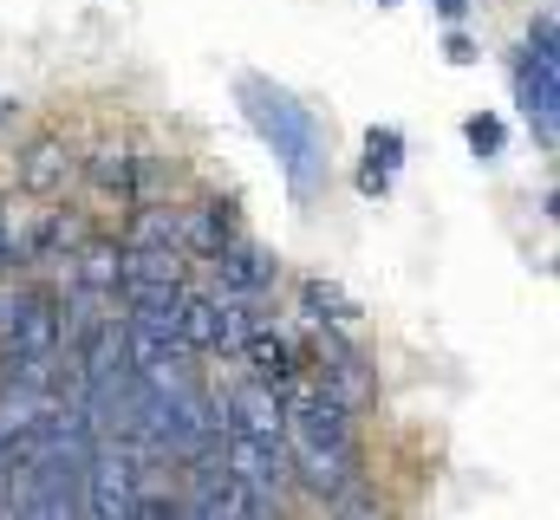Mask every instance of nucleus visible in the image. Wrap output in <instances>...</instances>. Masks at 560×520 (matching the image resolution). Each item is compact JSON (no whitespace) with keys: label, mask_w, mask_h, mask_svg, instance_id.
<instances>
[{"label":"nucleus","mask_w":560,"mask_h":520,"mask_svg":"<svg viewBox=\"0 0 560 520\" xmlns=\"http://www.w3.org/2000/svg\"><path fill=\"white\" fill-rule=\"evenodd\" d=\"M242 111H248V125L275 143L280 169H287V182H293V196H313V189L326 182V137H319V125H313V111L293 105L275 79H242Z\"/></svg>","instance_id":"f257e3e1"},{"label":"nucleus","mask_w":560,"mask_h":520,"mask_svg":"<svg viewBox=\"0 0 560 520\" xmlns=\"http://www.w3.org/2000/svg\"><path fill=\"white\" fill-rule=\"evenodd\" d=\"M287 429H293V442H300V469H306V482L326 495H339L346 488V462H352V423H346V397H332V390H306L300 403H293V416H287Z\"/></svg>","instance_id":"f03ea898"},{"label":"nucleus","mask_w":560,"mask_h":520,"mask_svg":"<svg viewBox=\"0 0 560 520\" xmlns=\"http://www.w3.org/2000/svg\"><path fill=\"white\" fill-rule=\"evenodd\" d=\"M85 520H138V469L125 442H92L85 456Z\"/></svg>","instance_id":"7ed1b4c3"},{"label":"nucleus","mask_w":560,"mask_h":520,"mask_svg":"<svg viewBox=\"0 0 560 520\" xmlns=\"http://www.w3.org/2000/svg\"><path fill=\"white\" fill-rule=\"evenodd\" d=\"M0 345H7V358H52L59 312L39 293H0Z\"/></svg>","instance_id":"20e7f679"},{"label":"nucleus","mask_w":560,"mask_h":520,"mask_svg":"<svg viewBox=\"0 0 560 520\" xmlns=\"http://www.w3.org/2000/svg\"><path fill=\"white\" fill-rule=\"evenodd\" d=\"M229 475L248 488V495H280L287 475H293V449L287 436H229Z\"/></svg>","instance_id":"39448f33"},{"label":"nucleus","mask_w":560,"mask_h":520,"mask_svg":"<svg viewBox=\"0 0 560 520\" xmlns=\"http://www.w3.org/2000/svg\"><path fill=\"white\" fill-rule=\"evenodd\" d=\"M222 423H229V436H287V416H280V397L275 385H261V378H248V385H235L222 403Z\"/></svg>","instance_id":"423d86ee"},{"label":"nucleus","mask_w":560,"mask_h":520,"mask_svg":"<svg viewBox=\"0 0 560 520\" xmlns=\"http://www.w3.org/2000/svg\"><path fill=\"white\" fill-rule=\"evenodd\" d=\"M515 85H522V105H528V118H535V130H541V143H555V105H560L555 66L528 52V59H522V72H515Z\"/></svg>","instance_id":"0eeeda50"},{"label":"nucleus","mask_w":560,"mask_h":520,"mask_svg":"<svg viewBox=\"0 0 560 520\" xmlns=\"http://www.w3.org/2000/svg\"><path fill=\"white\" fill-rule=\"evenodd\" d=\"M66 176H72V156L46 137V143H33L26 156H20V189H33V196H59L66 189Z\"/></svg>","instance_id":"6e6552de"},{"label":"nucleus","mask_w":560,"mask_h":520,"mask_svg":"<svg viewBox=\"0 0 560 520\" xmlns=\"http://www.w3.org/2000/svg\"><path fill=\"white\" fill-rule=\"evenodd\" d=\"M215 267H222V286H229V293H261V286L275 280V260L261 255V248H222Z\"/></svg>","instance_id":"1a4fd4ad"},{"label":"nucleus","mask_w":560,"mask_h":520,"mask_svg":"<svg viewBox=\"0 0 560 520\" xmlns=\"http://www.w3.org/2000/svg\"><path fill=\"white\" fill-rule=\"evenodd\" d=\"M176 235H183L196 255H222V248H229V235H222V209H189V215H176Z\"/></svg>","instance_id":"9d476101"},{"label":"nucleus","mask_w":560,"mask_h":520,"mask_svg":"<svg viewBox=\"0 0 560 520\" xmlns=\"http://www.w3.org/2000/svg\"><path fill=\"white\" fill-rule=\"evenodd\" d=\"M118 248H105V241H92L85 255H79V286L85 293H118Z\"/></svg>","instance_id":"9b49d317"},{"label":"nucleus","mask_w":560,"mask_h":520,"mask_svg":"<svg viewBox=\"0 0 560 520\" xmlns=\"http://www.w3.org/2000/svg\"><path fill=\"white\" fill-rule=\"evenodd\" d=\"M242 345H248V365H255V378H261V385H280V378L293 371V352H287L280 339H268V332H248Z\"/></svg>","instance_id":"f8f14e48"},{"label":"nucleus","mask_w":560,"mask_h":520,"mask_svg":"<svg viewBox=\"0 0 560 520\" xmlns=\"http://www.w3.org/2000/svg\"><path fill=\"white\" fill-rule=\"evenodd\" d=\"M365 156H372L365 189H385V176H392V169H398V156H405V137H398V130H372V137H365Z\"/></svg>","instance_id":"ddd939ff"},{"label":"nucleus","mask_w":560,"mask_h":520,"mask_svg":"<svg viewBox=\"0 0 560 520\" xmlns=\"http://www.w3.org/2000/svg\"><path fill=\"white\" fill-rule=\"evenodd\" d=\"M131 248H183L176 215H170V209H143L138 222H131Z\"/></svg>","instance_id":"4468645a"},{"label":"nucleus","mask_w":560,"mask_h":520,"mask_svg":"<svg viewBox=\"0 0 560 520\" xmlns=\"http://www.w3.org/2000/svg\"><path fill=\"white\" fill-rule=\"evenodd\" d=\"M306 312L313 319H352V299L339 286H326V280H306Z\"/></svg>","instance_id":"2eb2a0df"},{"label":"nucleus","mask_w":560,"mask_h":520,"mask_svg":"<svg viewBox=\"0 0 560 520\" xmlns=\"http://www.w3.org/2000/svg\"><path fill=\"white\" fill-rule=\"evenodd\" d=\"M92 182L125 196V182H131V156H125V150H98V156H92Z\"/></svg>","instance_id":"dca6fc26"},{"label":"nucleus","mask_w":560,"mask_h":520,"mask_svg":"<svg viewBox=\"0 0 560 520\" xmlns=\"http://www.w3.org/2000/svg\"><path fill=\"white\" fill-rule=\"evenodd\" d=\"M469 143H476L482 156H495V150H502V125H495V118H469Z\"/></svg>","instance_id":"f3484780"},{"label":"nucleus","mask_w":560,"mask_h":520,"mask_svg":"<svg viewBox=\"0 0 560 520\" xmlns=\"http://www.w3.org/2000/svg\"><path fill=\"white\" fill-rule=\"evenodd\" d=\"M535 59L560 66V52H555V13H541V20H535Z\"/></svg>","instance_id":"a211bd4d"},{"label":"nucleus","mask_w":560,"mask_h":520,"mask_svg":"<svg viewBox=\"0 0 560 520\" xmlns=\"http://www.w3.org/2000/svg\"><path fill=\"white\" fill-rule=\"evenodd\" d=\"M443 52H450V59H456V66H469V59H476V46H469V39H463V33H450V46H443Z\"/></svg>","instance_id":"6ab92c4d"},{"label":"nucleus","mask_w":560,"mask_h":520,"mask_svg":"<svg viewBox=\"0 0 560 520\" xmlns=\"http://www.w3.org/2000/svg\"><path fill=\"white\" fill-rule=\"evenodd\" d=\"M436 7H443L450 20H463V13H469V0H436Z\"/></svg>","instance_id":"aec40b11"},{"label":"nucleus","mask_w":560,"mask_h":520,"mask_svg":"<svg viewBox=\"0 0 560 520\" xmlns=\"http://www.w3.org/2000/svg\"><path fill=\"white\" fill-rule=\"evenodd\" d=\"M0 365H7V345H0Z\"/></svg>","instance_id":"412c9836"},{"label":"nucleus","mask_w":560,"mask_h":520,"mask_svg":"<svg viewBox=\"0 0 560 520\" xmlns=\"http://www.w3.org/2000/svg\"><path fill=\"white\" fill-rule=\"evenodd\" d=\"M0 267H7V255H0Z\"/></svg>","instance_id":"4be33fe9"}]
</instances>
